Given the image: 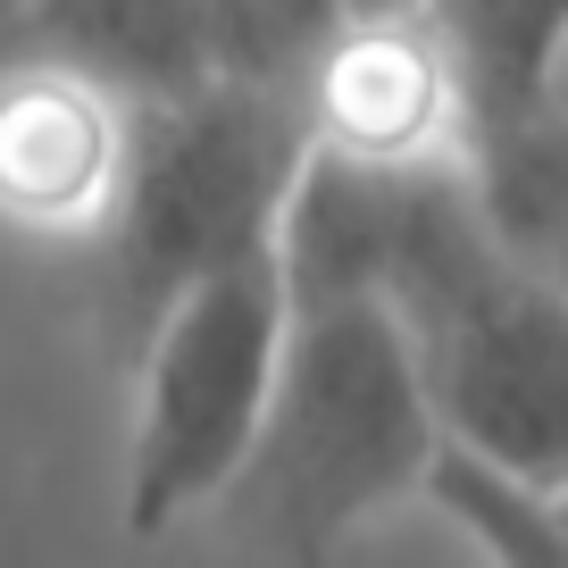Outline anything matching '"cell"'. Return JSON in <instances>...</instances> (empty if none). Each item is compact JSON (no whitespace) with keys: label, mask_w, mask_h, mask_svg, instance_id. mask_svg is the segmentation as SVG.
<instances>
[{"label":"cell","mask_w":568,"mask_h":568,"mask_svg":"<svg viewBox=\"0 0 568 568\" xmlns=\"http://www.w3.org/2000/svg\"><path fill=\"white\" fill-rule=\"evenodd\" d=\"M444 444L402 310L385 293L293 310L276 402L251 460L217 494V544L251 560H326L368 518L418 501Z\"/></svg>","instance_id":"obj_1"},{"label":"cell","mask_w":568,"mask_h":568,"mask_svg":"<svg viewBox=\"0 0 568 568\" xmlns=\"http://www.w3.org/2000/svg\"><path fill=\"white\" fill-rule=\"evenodd\" d=\"M393 310L418 343L444 435L544 477L568 501V284L501 243L477 160L418 176Z\"/></svg>","instance_id":"obj_2"},{"label":"cell","mask_w":568,"mask_h":568,"mask_svg":"<svg viewBox=\"0 0 568 568\" xmlns=\"http://www.w3.org/2000/svg\"><path fill=\"white\" fill-rule=\"evenodd\" d=\"M284 335H293V293L276 251L210 267L142 318L134 418L118 460V518L134 544H160L217 510L267 426Z\"/></svg>","instance_id":"obj_3"},{"label":"cell","mask_w":568,"mask_h":568,"mask_svg":"<svg viewBox=\"0 0 568 568\" xmlns=\"http://www.w3.org/2000/svg\"><path fill=\"white\" fill-rule=\"evenodd\" d=\"M302 151H310L302 92L210 75L193 92L142 101L134 176H125V201L92 251L118 318L142 335V318L193 276L276 251V217L302 176Z\"/></svg>","instance_id":"obj_4"},{"label":"cell","mask_w":568,"mask_h":568,"mask_svg":"<svg viewBox=\"0 0 568 568\" xmlns=\"http://www.w3.org/2000/svg\"><path fill=\"white\" fill-rule=\"evenodd\" d=\"M142 101L26 42L0 68V234L42 251H101L134 176Z\"/></svg>","instance_id":"obj_5"},{"label":"cell","mask_w":568,"mask_h":568,"mask_svg":"<svg viewBox=\"0 0 568 568\" xmlns=\"http://www.w3.org/2000/svg\"><path fill=\"white\" fill-rule=\"evenodd\" d=\"M310 142L368 168H460L477 160V109L435 18H352L302 75Z\"/></svg>","instance_id":"obj_6"},{"label":"cell","mask_w":568,"mask_h":568,"mask_svg":"<svg viewBox=\"0 0 568 568\" xmlns=\"http://www.w3.org/2000/svg\"><path fill=\"white\" fill-rule=\"evenodd\" d=\"M418 176L426 168H368V160H343V151L310 142L302 176L284 193V217H276V267H284L293 310L352 302V293H385L393 302Z\"/></svg>","instance_id":"obj_7"},{"label":"cell","mask_w":568,"mask_h":568,"mask_svg":"<svg viewBox=\"0 0 568 568\" xmlns=\"http://www.w3.org/2000/svg\"><path fill=\"white\" fill-rule=\"evenodd\" d=\"M34 51H59L125 101L210 84V0H34Z\"/></svg>","instance_id":"obj_8"},{"label":"cell","mask_w":568,"mask_h":568,"mask_svg":"<svg viewBox=\"0 0 568 568\" xmlns=\"http://www.w3.org/2000/svg\"><path fill=\"white\" fill-rule=\"evenodd\" d=\"M426 18H435L444 51L460 59L477 142L527 118L568 75V0H426Z\"/></svg>","instance_id":"obj_9"},{"label":"cell","mask_w":568,"mask_h":568,"mask_svg":"<svg viewBox=\"0 0 568 568\" xmlns=\"http://www.w3.org/2000/svg\"><path fill=\"white\" fill-rule=\"evenodd\" d=\"M418 501L444 527H460L485 560H518V568H568V501L544 477L494 460V452L444 435L435 460L418 477Z\"/></svg>","instance_id":"obj_10"},{"label":"cell","mask_w":568,"mask_h":568,"mask_svg":"<svg viewBox=\"0 0 568 568\" xmlns=\"http://www.w3.org/2000/svg\"><path fill=\"white\" fill-rule=\"evenodd\" d=\"M477 193L494 210L501 243L535 260L551 284H568V75L477 142Z\"/></svg>","instance_id":"obj_11"},{"label":"cell","mask_w":568,"mask_h":568,"mask_svg":"<svg viewBox=\"0 0 568 568\" xmlns=\"http://www.w3.org/2000/svg\"><path fill=\"white\" fill-rule=\"evenodd\" d=\"M26 26H34V0H0V68L26 51Z\"/></svg>","instance_id":"obj_12"},{"label":"cell","mask_w":568,"mask_h":568,"mask_svg":"<svg viewBox=\"0 0 568 568\" xmlns=\"http://www.w3.org/2000/svg\"><path fill=\"white\" fill-rule=\"evenodd\" d=\"M409 9H426V0H343V26L352 18H409Z\"/></svg>","instance_id":"obj_13"}]
</instances>
